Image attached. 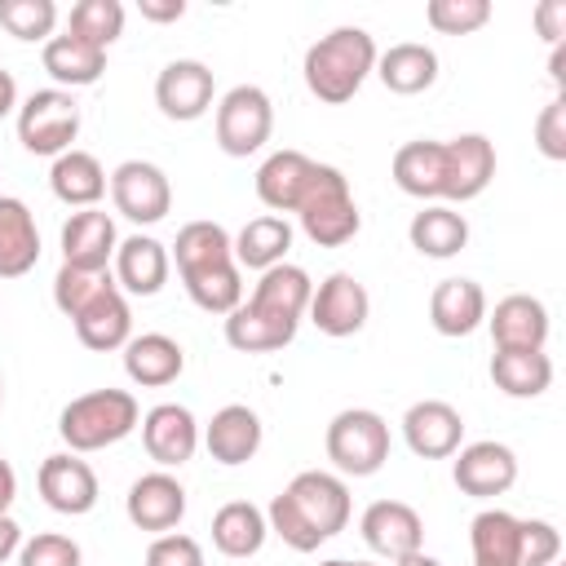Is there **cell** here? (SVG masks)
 <instances>
[{
    "mask_svg": "<svg viewBox=\"0 0 566 566\" xmlns=\"http://www.w3.org/2000/svg\"><path fill=\"white\" fill-rule=\"evenodd\" d=\"M371 66H376L371 35L358 31V27H336L332 35L310 44V53H305V84H310V93L318 102L340 106V102H349L363 88Z\"/></svg>",
    "mask_w": 566,
    "mask_h": 566,
    "instance_id": "cell-1",
    "label": "cell"
},
{
    "mask_svg": "<svg viewBox=\"0 0 566 566\" xmlns=\"http://www.w3.org/2000/svg\"><path fill=\"white\" fill-rule=\"evenodd\" d=\"M137 429V398L124 389H93L62 407L57 433L71 451H102Z\"/></svg>",
    "mask_w": 566,
    "mask_h": 566,
    "instance_id": "cell-2",
    "label": "cell"
},
{
    "mask_svg": "<svg viewBox=\"0 0 566 566\" xmlns=\"http://www.w3.org/2000/svg\"><path fill=\"white\" fill-rule=\"evenodd\" d=\"M301 226L318 248H340V243H349L358 234L363 217L354 208V195H349V181H345L340 168H332V164L314 168L310 195L301 203Z\"/></svg>",
    "mask_w": 566,
    "mask_h": 566,
    "instance_id": "cell-3",
    "label": "cell"
},
{
    "mask_svg": "<svg viewBox=\"0 0 566 566\" xmlns=\"http://www.w3.org/2000/svg\"><path fill=\"white\" fill-rule=\"evenodd\" d=\"M327 460L340 473H354V478L380 473V464L389 460V424L367 407L340 411L327 424Z\"/></svg>",
    "mask_w": 566,
    "mask_h": 566,
    "instance_id": "cell-4",
    "label": "cell"
},
{
    "mask_svg": "<svg viewBox=\"0 0 566 566\" xmlns=\"http://www.w3.org/2000/svg\"><path fill=\"white\" fill-rule=\"evenodd\" d=\"M75 133H80V106L62 88H40L18 111V142L31 155H66Z\"/></svg>",
    "mask_w": 566,
    "mask_h": 566,
    "instance_id": "cell-5",
    "label": "cell"
},
{
    "mask_svg": "<svg viewBox=\"0 0 566 566\" xmlns=\"http://www.w3.org/2000/svg\"><path fill=\"white\" fill-rule=\"evenodd\" d=\"M274 128V106L256 84H239L221 97L217 106V146L234 159H248L270 142Z\"/></svg>",
    "mask_w": 566,
    "mask_h": 566,
    "instance_id": "cell-6",
    "label": "cell"
},
{
    "mask_svg": "<svg viewBox=\"0 0 566 566\" xmlns=\"http://www.w3.org/2000/svg\"><path fill=\"white\" fill-rule=\"evenodd\" d=\"M283 495L292 500V509L301 513V522H305L323 544H327L336 531H345V522H349V491H345V482L332 478V473H318V469L296 473Z\"/></svg>",
    "mask_w": 566,
    "mask_h": 566,
    "instance_id": "cell-7",
    "label": "cell"
},
{
    "mask_svg": "<svg viewBox=\"0 0 566 566\" xmlns=\"http://www.w3.org/2000/svg\"><path fill=\"white\" fill-rule=\"evenodd\" d=\"M111 199L115 208L137 221V226H155L168 217L172 208V190H168V177L155 168V164H142V159H128L111 172Z\"/></svg>",
    "mask_w": 566,
    "mask_h": 566,
    "instance_id": "cell-8",
    "label": "cell"
},
{
    "mask_svg": "<svg viewBox=\"0 0 566 566\" xmlns=\"http://www.w3.org/2000/svg\"><path fill=\"white\" fill-rule=\"evenodd\" d=\"M495 177V146L482 133L442 142V199H478Z\"/></svg>",
    "mask_w": 566,
    "mask_h": 566,
    "instance_id": "cell-9",
    "label": "cell"
},
{
    "mask_svg": "<svg viewBox=\"0 0 566 566\" xmlns=\"http://www.w3.org/2000/svg\"><path fill=\"white\" fill-rule=\"evenodd\" d=\"M402 433H407V447L420 455V460H447L460 451V438H464V420L451 402L442 398H424L416 402L407 416H402Z\"/></svg>",
    "mask_w": 566,
    "mask_h": 566,
    "instance_id": "cell-10",
    "label": "cell"
},
{
    "mask_svg": "<svg viewBox=\"0 0 566 566\" xmlns=\"http://www.w3.org/2000/svg\"><path fill=\"white\" fill-rule=\"evenodd\" d=\"M363 539H367L371 553L398 562V557H407V553H420V544H424V522H420V513H416L411 504H402V500H376V504L363 513Z\"/></svg>",
    "mask_w": 566,
    "mask_h": 566,
    "instance_id": "cell-11",
    "label": "cell"
},
{
    "mask_svg": "<svg viewBox=\"0 0 566 566\" xmlns=\"http://www.w3.org/2000/svg\"><path fill=\"white\" fill-rule=\"evenodd\" d=\"M367 310H371V296L354 274H332L310 296V314L323 336H354L367 323Z\"/></svg>",
    "mask_w": 566,
    "mask_h": 566,
    "instance_id": "cell-12",
    "label": "cell"
},
{
    "mask_svg": "<svg viewBox=\"0 0 566 566\" xmlns=\"http://www.w3.org/2000/svg\"><path fill=\"white\" fill-rule=\"evenodd\" d=\"M455 486L473 500H491V495H504L513 482H517V460L504 442H473L460 451L455 469H451Z\"/></svg>",
    "mask_w": 566,
    "mask_h": 566,
    "instance_id": "cell-13",
    "label": "cell"
},
{
    "mask_svg": "<svg viewBox=\"0 0 566 566\" xmlns=\"http://www.w3.org/2000/svg\"><path fill=\"white\" fill-rule=\"evenodd\" d=\"M155 102L168 119H199L208 106H212V71L203 62H168L155 80Z\"/></svg>",
    "mask_w": 566,
    "mask_h": 566,
    "instance_id": "cell-14",
    "label": "cell"
},
{
    "mask_svg": "<svg viewBox=\"0 0 566 566\" xmlns=\"http://www.w3.org/2000/svg\"><path fill=\"white\" fill-rule=\"evenodd\" d=\"M71 323H75L80 345H84V349H97V354L128 345V332H133L128 301H124V292H119L111 279L97 287V296H93V301H88Z\"/></svg>",
    "mask_w": 566,
    "mask_h": 566,
    "instance_id": "cell-15",
    "label": "cell"
},
{
    "mask_svg": "<svg viewBox=\"0 0 566 566\" xmlns=\"http://www.w3.org/2000/svg\"><path fill=\"white\" fill-rule=\"evenodd\" d=\"M40 495L53 513L80 517L97 504V473L75 455H49L40 464Z\"/></svg>",
    "mask_w": 566,
    "mask_h": 566,
    "instance_id": "cell-16",
    "label": "cell"
},
{
    "mask_svg": "<svg viewBox=\"0 0 566 566\" xmlns=\"http://www.w3.org/2000/svg\"><path fill=\"white\" fill-rule=\"evenodd\" d=\"M314 168L318 164L301 150H274L256 172L261 203L274 208V212H301V203L310 195V181H314Z\"/></svg>",
    "mask_w": 566,
    "mask_h": 566,
    "instance_id": "cell-17",
    "label": "cell"
},
{
    "mask_svg": "<svg viewBox=\"0 0 566 566\" xmlns=\"http://www.w3.org/2000/svg\"><path fill=\"white\" fill-rule=\"evenodd\" d=\"M111 248H115V221L97 208H84L62 226V265L71 270L106 274Z\"/></svg>",
    "mask_w": 566,
    "mask_h": 566,
    "instance_id": "cell-18",
    "label": "cell"
},
{
    "mask_svg": "<svg viewBox=\"0 0 566 566\" xmlns=\"http://www.w3.org/2000/svg\"><path fill=\"white\" fill-rule=\"evenodd\" d=\"M186 517V491L168 473H146L128 486V522L137 531H172Z\"/></svg>",
    "mask_w": 566,
    "mask_h": 566,
    "instance_id": "cell-19",
    "label": "cell"
},
{
    "mask_svg": "<svg viewBox=\"0 0 566 566\" xmlns=\"http://www.w3.org/2000/svg\"><path fill=\"white\" fill-rule=\"evenodd\" d=\"M142 442H146V455L159 460V464H186L195 455V442H199V429H195V416L177 402H164V407H150L146 420H142Z\"/></svg>",
    "mask_w": 566,
    "mask_h": 566,
    "instance_id": "cell-20",
    "label": "cell"
},
{
    "mask_svg": "<svg viewBox=\"0 0 566 566\" xmlns=\"http://www.w3.org/2000/svg\"><path fill=\"white\" fill-rule=\"evenodd\" d=\"M495 349H544L548 340V310L535 296H504L491 314Z\"/></svg>",
    "mask_w": 566,
    "mask_h": 566,
    "instance_id": "cell-21",
    "label": "cell"
},
{
    "mask_svg": "<svg viewBox=\"0 0 566 566\" xmlns=\"http://www.w3.org/2000/svg\"><path fill=\"white\" fill-rule=\"evenodd\" d=\"M292 336H296V318L270 314V310H261L252 301L226 314V340L239 354H270V349L292 345Z\"/></svg>",
    "mask_w": 566,
    "mask_h": 566,
    "instance_id": "cell-22",
    "label": "cell"
},
{
    "mask_svg": "<svg viewBox=\"0 0 566 566\" xmlns=\"http://www.w3.org/2000/svg\"><path fill=\"white\" fill-rule=\"evenodd\" d=\"M429 318L442 336H469L486 318V292L473 279H442L429 296Z\"/></svg>",
    "mask_w": 566,
    "mask_h": 566,
    "instance_id": "cell-23",
    "label": "cell"
},
{
    "mask_svg": "<svg viewBox=\"0 0 566 566\" xmlns=\"http://www.w3.org/2000/svg\"><path fill=\"white\" fill-rule=\"evenodd\" d=\"M203 442H208V455L217 464H248L256 455V447H261V420H256L252 407L230 402V407H221L212 416Z\"/></svg>",
    "mask_w": 566,
    "mask_h": 566,
    "instance_id": "cell-24",
    "label": "cell"
},
{
    "mask_svg": "<svg viewBox=\"0 0 566 566\" xmlns=\"http://www.w3.org/2000/svg\"><path fill=\"white\" fill-rule=\"evenodd\" d=\"M40 261V230L22 199H0V279H22Z\"/></svg>",
    "mask_w": 566,
    "mask_h": 566,
    "instance_id": "cell-25",
    "label": "cell"
},
{
    "mask_svg": "<svg viewBox=\"0 0 566 566\" xmlns=\"http://www.w3.org/2000/svg\"><path fill=\"white\" fill-rule=\"evenodd\" d=\"M186 367V354L172 336H159V332H146L137 340L124 345V371L128 380L146 385V389H159V385H172Z\"/></svg>",
    "mask_w": 566,
    "mask_h": 566,
    "instance_id": "cell-26",
    "label": "cell"
},
{
    "mask_svg": "<svg viewBox=\"0 0 566 566\" xmlns=\"http://www.w3.org/2000/svg\"><path fill=\"white\" fill-rule=\"evenodd\" d=\"M491 380L509 398H539L553 385V358L544 349H495Z\"/></svg>",
    "mask_w": 566,
    "mask_h": 566,
    "instance_id": "cell-27",
    "label": "cell"
},
{
    "mask_svg": "<svg viewBox=\"0 0 566 566\" xmlns=\"http://www.w3.org/2000/svg\"><path fill=\"white\" fill-rule=\"evenodd\" d=\"M115 274H119V283H124L133 296H155V292L168 283V252H164V243H155V239H146V234L124 239V243H119Z\"/></svg>",
    "mask_w": 566,
    "mask_h": 566,
    "instance_id": "cell-28",
    "label": "cell"
},
{
    "mask_svg": "<svg viewBox=\"0 0 566 566\" xmlns=\"http://www.w3.org/2000/svg\"><path fill=\"white\" fill-rule=\"evenodd\" d=\"M265 531H270L265 526V513L256 504H248V500H230L212 517V544L226 557H252L265 544Z\"/></svg>",
    "mask_w": 566,
    "mask_h": 566,
    "instance_id": "cell-29",
    "label": "cell"
},
{
    "mask_svg": "<svg viewBox=\"0 0 566 566\" xmlns=\"http://www.w3.org/2000/svg\"><path fill=\"white\" fill-rule=\"evenodd\" d=\"M394 181L411 199L442 195V142H407L394 155Z\"/></svg>",
    "mask_w": 566,
    "mask_h": 566,
    "instance_id": "cell-30",
    "label": "cell"
},
{
    "mask_svg": "<svg viewBox=\"0 0 566 566\" xmlns=\"http://www.w3.org/2000/svg\"><path fill=\"white\" fill-rule=\"evenodd\" d=\"M49 186H53V195L62 203L93 208L102 199V190H106V172L88 150H66V155H57V164L49 172Z\"/></svg>",
    "mask_w": 566,
    "mask_h": 566,
    "instance_id": "cell-31",
    "label": "cell"
},
{
    "mask_svg": "<svg viewBox=\"0 0 566 566\" xmlns=\"http://www.w3.org/2000/svg\"><path fill=\"white\" fill-rule=\"evenodd\" d=\"M44 71L57 80V84H71V88H84V84H97L102 71H106V53L75 40V35H53L44 44Z\"/></svg>",
    "mask_w": 566,
    "mask_h": 566,
    "instance_id": "cell-32",
    "label": "cell"
},
{
    "mask_svg": "<svg viewBox=\"0 0 566 566\" xmlns=\"http://www.w3.org/2000/svg\"><path fill=\"white\" fill-rule=\"evenodd\" d=\"M438 80V53L424 44H394L380 57V84L398 97H416Z\"/></svg>",
    "mask_w": 566,
    "mask_h": 566,
    "instance_id": "cell-33",
    "label": "cell"
},
{
    "mask_svg": "<svg viewBox=\"0 0 566 566\" xmlns=\"http://www.w3.org/2000/svg\"><path fill=\"white\" fill-rule=\"evenodd\" d=\"M407 234H411V248L420 256L447 261V256H455L469 243V221L460 212H451V208H424V212L411 217V230Z\"/></svg>",
    "mask_w": 566,
    "mask_h": 566,
    "instance_id": "cell-34",
    "label": "cell"
},
{
    "mask_svg": "<svg viewBox=\"0 0 566 566\" xmlns=\"http://www.w3.org/2000/svg\"><path fill=\"white\" fill-rule=\"evenodd\" d=\"M234 248V265H248V270H270L287 256L292 248V226L283 217H256L239 230V239L230 243Z\"/></svg>",
    "mask_w": 566,
    "mask_h": 566,
    "instance_id": "cell-35",
    "label": "cell"
},
{
    "mask_svg": "<svg viewBox=\"0 0 566 566\" xmlns=\"http://www.w3.org/2000/svg\"><path fill=\"white\" fill-rule=\"evenodd\" d=\"M517 531H522V517H513L504 509L478 513L469 526V544H473L478 566H517Z\"/></svg>",
    "mask_w": 566,
    "mask_h": 566,
    "instance_id": "cell-36",
    "label": "cell"
},
{
    "mask_svg": "<svg viewBox=\"0 0 566 566\" xmlns=\"http://www.w3.org/2000/svg\"><path fill=\"white\" fill-rule=\"evenodd\" d=\"M310 274L301 265H270L252 292V305L270 310V314H283V318H301L310 310Z\"/></svg>",
    "mask_w": 566,
    "mask_h": 566,
    "instance_id": "cell-37",
    "label": "cell"
},
{
    "mask_svg": "<svg viewBox=\"0 0 566 566\" xmlns=\"http://www.w3.org/2000/svg\"><path fill=\"white\" fill-rule=\"evenodd\" d=\"M226 261H234V248H230V234L217 221L181 226V234H177V270H181V279H190L199 270H212V265H226Z\"/></svg>",
    "mask_w": 566,
    "mask_h": 566,
    "instance_id": "cell-38",
    "label": "cell"
},
{
    "mask_svg": "<svg viewBox=\"0 0 566 566\" xmlns=\"http://www.w3.org/2000/svg\"><path fill=\"white\" fill-rule=\"evenodd\" d=\"M190 301L208 314H230L239 310V296H243V283H239V265L226 261V265H212V270H199L190 279H181Z\"/></svg>",
    "mask_w": 566,
    "mask_h": 566,
    "instance_id": "cell-39",
    "label": "cell"
},
{
    "mask_svg": "<svg viewBox=\"0 0 566 566\" xmlns=\"http://www.w3.org/2000/svg\"><path fill=\"white\" fill-rule=\"evenodd\" d=\"M119 31H124V4L119 0H80L71 9V31L66 35H75V40L102 49V53H106V44L119 40Z\"/></svg>",
    "mask_w": 566,
    "mask_h": 566,
    "instance_id": "cell-40",
    "label": "cell"
},
{
    "mask_svg": "<svg viewBox=\"0 0 566 566\" xmlns=\"http://www.w3.org/2000/svg\"><path fill=\"white\" fill-rule=\"evenodd\" d=\"M57 22L53 0H0V27L18 40H44Z\"/></svg>",
    "mask_w": 566,
    "mask_h": 566,
    "instance_id": "cell-41",
    "label": "cell"
},
{
    "mask_svg": "<svg viewBox=\"0 0 566 566\" xmlns=\"http://www.w3.org/2000/svg\"><path fill=\"white\" fill-rule=\"evenodd\" d=\"M424 18L442 35H469L491 18V4L486 0H429Z\"/></svg>",
    "mask_w": 566,
    "mask_h": 566,
    "instance_id": "cell-42",
    "label": "cell"
},
{
    "mask_svg": "<svg viewBox=\"0 0 566 566\" xmlns=\"http://www.w3.org/2000/svg\"><path fill=\"white\" fill-rule=\"evenodd\" d=\"M562 553V535L553 522H539V517H526L522 531H517V566H553Z\"/></svg>",
    "mask_w": 566,
    "mask_h": 566,
    "instance_id": "cell-43",
    "label": "cell"
},
{
    "mask_svg": "<svg viewBox=\"0 0 566 566\" xmlns=\"http://www.w3.org/2000/svg\"><path fill=\"white\" fill-rule=\"evenodd\" d=\"M102 283H106V274H84V270L62 265L57 279H53V301H57V310H62L66 318H75V314L97 296Z\"/></svg>",
    "mask_w": 566,
    "mask_h": 566,
    "instance_id": "cell-44",
    "label": "cell"
},
{
    "mask_svg": "<svg viewBox=\"0 0 566 566\" xmlns=\"http://www.w3.org/2000/svg\"><path fill=\"white\" fill-rule=\"evenodd\" d=\"M270 531H274V535L287 544V548H296V553H314V548L323 544V539H318V535H314V531L301 522V513L292 509V500H287L283 491L270 500Z\"/></svg>",
    "mask_w": 566,
    "mask_h": 566,
    "instance_id": "cell-45",
    "label": "cell"
},
{
    "mask_svg": "<svg viewBox=\"0 0 566 566\" xmlns=\"http://www.w3.org/2000/svg\"><path fill=\"white\" fill-rule=\"evenodd\" d=\"M535 146L548 159H566V97L557 93L535 119Z\"/></svg>",
    "mask_w": 566,
    "mask_h": 566,
    "instance_id": "cell-46",
    "label": "cell"
},
{
    "mask_svg": "<svg viewBox=\"0 0 566 566\" xmlns=\"http://www.w3.org/2000/svg\"><path fill=\"white\" fill-rule=\"evenodd\" d=\"M22 566H80V544L66 535H35L22 548Z\"/></svg>",
    "mask_w": 566,
    "mask_h": 566,
    "instance_id": "cell-47",
    "label": "cell"
},
{
    "mask_svg": "<svg viewBox=\"0 0 566 566\" xmlns=\"http://www.w3.org/2000/svg\"><path fill=\"white\" fill-rule=\"evenodd\" d=\"M146 566H203V548L190 535H159L146 548Z\"/></svg>",
    "mask_w": 566,
    "mask_h": 566,
    "instance_id": "cell-48",
    "label": "cell"
},
{
    "mask_svg": "<svg viewBox=\"0 0 566 566\" xmlns=\"http://www.w3.org/2000/svg\"><path fill=\"white\" fill-rule=\"evenodd\" d=\"M535 22H539V35H548V40H562L566 31V0H544L539 9H535Z\"/></svg>",
    "mask_w": 566,
    "mask_h": 566,
    "instance_id": "cell-49",
    "label": "cell"
},
{
    "mask_svg": "<svg viewBox=\"0 0 566 566\" xmlns=\"http://www.w3.org/2000/svg\"><path fill=\"white\" fill-rule=\"evenodd\" d=\"M137 9H142V18H146V22H177V18L186 13V4H181V0H142Z\"/></svg>",
    "mask_w": 566,
    "mask_h": 566,
    "instance_id": "cell-50",
    "label": "cell"
},
{
    "mask_svg": "<svg viewBox=\"0 0 566 566\" xmlns=\"http://www.w3.org/2000/svg\"><path fill=\"white\" fill-rule=\"evenodd\" d=\"M13 495H18V478H13L9 460H0V517H4V509L13 504Z\"/></svg>",
    "mask_w": 566,
    "mask_h": 566,
    "instance_id": "cell-51",
    "label": "cell"
},
{
    "mask_svg": "<svg viewBox=\"0 0 566 566\" xmlns=\"http://www.w3.org/2000/svg\"><path fill=\"white\" fill-rule=\"evenodd\" d=\"M18 535H22V531H18V522L4 513V517H0V562H4V557L18 548Z\"/></svg>",
    "mask_w": 566,
    "mask_h": 566,
    "instance_id": "cell-52",
    "label": "cell"
},
{
    "mask_svg": "<svg viewBox=\"0 0 566 566\" xmlns=\"http://www.w3.org/2000/svg\"><path fill=\"white\" fill-rule=\"evenodd\" d=\"M13 102H18V84H13V75L0 66V119L13 111Z\"/></svg>",
    "mask_w": 566,
    "mask_h": 566,
    "instance_id": "cell-53",
    "label": "cell"
},
{
    "mask_svg": "<svg viewBox=\"0 0 566 566\" xmlns=\"http://www.w3.org/2000/svg\"><path fill=\"white\" fill-rule=\"evenodd\" d=\"M562 66H566V49L557 44V49H553V57H548V75H553V84H557V88L566 84V71H562Z\"/></svg>",
    "mask_w": 566,
    "mask_h": 566,
    "instance_id": "cell-54",
    "label": "cell"
},
{
    "mask_svg": "<svg viewBox=\"0 0 566 566\" xmlns=\"http://www.w3.org/2000/svg\"><path fill=\"white\" fill-rule=\"evenodd\" d=\"M394 566H442V562H433L429 553H407V557H398Z\"/></svg>",
    "mask_w": 566,
    "mask_h": 566,
    "instance_id": "cell-55",
    "label": "cell"
},
{
    "mask_svg": "<svg viewBox=\"0 0 566 566\" xmlns=\"http://www.w3.org/2000/svg\"><path fill=\"white\" fill-rule=\"evenodd\" d=\"M323 566H371V562H323Z\"/></svg>",
    "mask_w": 566,
    "mask_h": 566,
    "instance_id": "cell-56",
    "label": "cell"
},
{
    "mask_svg": "<svg viewBox=\"0 0 566 566\" xmlns=\"http://www.w3.org/2000/svg\"><path fill=\"white\" fill-rule=\"evenodd\" d=\"M0 402H4V394H0Z\"/></svg>",
    "mask_w": 566,
    "mask_h": 566,
    "instance_id": "cell-57",
    "label": "cell"
}]
</instances>
